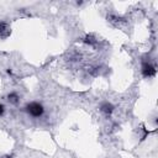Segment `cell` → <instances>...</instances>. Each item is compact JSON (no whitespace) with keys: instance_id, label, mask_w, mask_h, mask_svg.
Listing matches in <instances>:
<instances>
[{"instance_id":"7a4b0ae2","label":"cell","mask_w":158,"mask_h":158,"mask_svg":"<svg viewBox=\"0 0 158 158\" xmlns=\"http://www.w3.org/2000/svg\"><path fill=\"white\" fill-rule=\"evenodd\" d=\"M141 72H142V75L144 77V78H152V77H154L156 75V67L153 65V64H151L148 60H143L142 62V69H141Z\"/></svg>"},{"instance_id":"3957f363","label":"cell","mask_w":158,"mask_h":158,"mask_svg":"<svg viewBox=\"0 0 158 158\" xmlns=\"http://www.w3.org/2000/svg\"><path fill=\"white\" fill-rule=\"evenodd\" d=\"M100 110L105 114V115H111L112 114V111H114V105L111 104V102H107V101H105V102H102L101 105H100Z\"/></svg>"},{"instance_id":"6da1fadb","label":"cell","mask_w":158,"mask_h":158,"mask_svg":"<svg viewBox=\"0 0 158 158\" xmlns=\"http://www.w3.org/2000/svg\"><path fill=\"white\" fill-rule=\"evenodd\" d=\"M25 110L27 111V114H30L33 117H41L43 115V112H44L43 106L40 102H35V101L27 104L26 107H25Z\"/></svg>"},{"instance_id":"52a82bcc","label":"cell","mask_w":158,"mask_h":158,"mask_svg":"<svg viewBox=\"0 0 158 158\" xmlns=\"http://www.w3.org/2000/svg\"><path fill=\"white\" fill-rule=\"evenodd\" d=\"M4 112H5V106L2 104H0V116H2Z\"/></svg>"},{"instance_id":"8992f818","label":"cell","mask_w":158,"mask_h":158,"mask_svg":"<svg viewBox=\"0 0 158 158\" xmlns=\"http://www.w3.org/2000/svg\"><path fill=\"white\" fill-rule=\"evenodd\" d=\"M19 95L16 94V93H10L9 95H7V100L11 102V104H17L19 102Z\"/></svg>"},{"instance_id":"5b68a950","label":"cell","mask_w":158,"mask_h":158,"mask_svg":"<svg viewBox=\"0 0 158 158\" xmlns=\"http://www.w3.org/2000/svg\"><path fill=\"white\" fill-rule=\"evenodd\" d=\"M84 43H86V44H90V46H94L95 43H96V38L93 36V35H86L85 37H84Z\"/></svg>"},{"instance_id":"277c9868","label":"cell","mask_w":158,"mask_h":158,"mask_svg":"<svg viewBox=\"0 0 158 158\" xmlns=\"http://www.w3.org/2000/svg\"><path fill=\"white\" fill-rule=\"evenodd\" d=\"M9 33H10V30H9L7 23L0 22V37H1V38H5V37L9 36Z\"/></svg>"},{"instance_id":"ba28073f","label":"cell","mask_w":158,"mask_h":158,"mask_svg":"<svg viewBox=\"0 0 158 158\" xmlns=\"http://www.w3.org/2000/svg\"><path fill=\"white\" fill-rule=\"evenodd\" d=\"M0 158H11V156H2V157H0Z\"/></svg>"}]
</instances>
